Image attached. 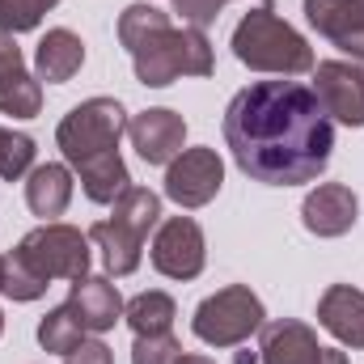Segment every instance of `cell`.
Wrapping results in <instances>:
<instances>
[{"mask_svg":"<svg viewBox=\"0 0 364 364\" xmlns=\"http://www.w3.org/2000/svg\"><path fill=\"white\" fill-rule=\"evenodd\" d=\"M225 144L237 170L267 186H301L331 166L335 123L301 81H255L225 110Z\"/></svg>","mask_w":364,"mask_h":364,"instance_id":"1","label":"cell"},{"mask_svg":"<svg viewBox=\"0 0 364 364\" xmlns=\"http://www.w3.org/2000/svg\"><path fill=\"white\" fill-rule=\"evenodd\" d=\"M119 43L127 47V55L136 64V81L149 90H166L178 77H212V68H216L208 34L195 26L174 30L170 17L161 9H153L149 0L127 4L119 13Z\"/></svg>","mask_w":364,"mask_h":364,"instance_id":"2","label":"cell"},{"mask_svg":"<svg viewBox=\"0 0 364 364\" xmlns=\"http://www.w3.org/2000/svg\"><path fill=\"white\" fill-rule=\"evenodd\" d=\"M233 55L255 68V73H275V77H301L314 73V47L275 13L272 0L250 9L237 30H233Z\"/></svg>","mask_w":364,"mask_h":364,"instance_id":"3","label":"cell"},{"mask_svg":"<svg viewBox=\"0 0 364 364\" xmlns=\"http://www.w3.org/2000/svg\"><path fill=\"white\" fill-rule=\"evenodd\" d=\"M263 322H267L263 301L246 284H229V288L212 292L208 301H199V309L191 318V331L208 348H237L255 331H263Z\"/></svg>","mask_w":364,"mask_h":364,"instance_id":"4","label":"cell"},{"mask_svg":"<svg viewBox=\"0 0 364 364\" xmlns=\"http://www.w3.org/2000/svg\"><path fill=\"white\" fill-rule=\"evenodd\" d=\"M123 132H127V110H123L114 97H90V102L73 106V110L60 119L55 144H60V153L68 157V166H81V161H90L97 153L119 149Z\"/></svg>","mask_w":364,"mask_h":364,"instance_id":"5","label":"cell"},{"mask_svg":"<svg viewBox=\"0 0 364 364\" xmlns=\"http://www.w3.org/2000/svg\"><path fill=\"white\" fill-rule=\"evenodd\" d=\"M13 259L26 263L34 275H43L47 284L51 279H81V275H90V233L60 225V220H47L17 242Z\"/></svg>","mask_w":364,"mask_h":364,"instance_id":"6","label":"cell"},{"mask_svg":"<svg viewBox=\"0 0 364 364\" xmlns=\"http://www.w3.org/2000/svg\"><path fill=\"white\" fill-rule=\"evenodd\" d=\"M225 186V161L216 149H182L166 166V195L178 208H203Z\"/></svg>","mask_w":364,"mask_h":364,"instance_id":"7","label":"cell"},{"mask_svg":"<svg viewBox=\"0 0 364 364\" xmlns=\"http://www.w3.org/2000/svg\"><path fill=\"white\" fill-rule=\"evenodd\" d=\"M314 93L331 123L364 127V64H348V60L314 64Z\"/></svg>","mask_w":364,"mask_h":364,"instance_id":"8","label":"cell"},{"mask_svg":"<svg viewBox=\"0 0 364 364\" xmlns=\"http://www.w3.org/2000/svg\"><path fill=\"white\" fill-rule=\"evenodd\" d=\"M153 267L166 279H195L208 263V246H203V229L191 216H170L157 225L153 250H149Z\"/></svg>","mask_w":364,"mask_h":364,"instance_id":"9","label":"cell"},{"mask_svg":"<svg viewBox=\"0 0 364 364\" xmlns=\"http://www.w3.org/2000/svg\"><path fill=\"white\" fill-rule=\"evenodd\" d=\"M127 136H132V149H136L149 166H170L182 153L186 123H182L178 110L153 106V110H140L136 119H127Z\"/></svg>","mask_w":364,"mask_h":364,"instance_id":"10","label":"cell"},{"mask_svg":"<svg viewBox=\"0 0 364 364\" xmlns=\"http://www.w3.org/2000/svg\"><path fill=\"white\" fill-rule=\"evenodd\" d=\"M356 216H360V199L343 182H322L301 203V220L318 237H343V233H352Z\"/></svg>","mask_w":364,"mask_h":364,"instance_id":"11","label":"cell"},{"mask_svg":"<svg viewBox=\"0 0 364 364\" xmlns=\"http://www.w3.org/2000/svg\"><path fill=\"white\" fill-rule=\"evenodd\" d=\"M305 21L339 51L364 60V0H305Z\"/></svg>","mask_w":364,"mask_h":364,"instance_id":"12","label":"cell"},{"mask_svg":"<svg viewBox=\"0 0 364 364\" xmlns=\"http://www.w3.org/2000/svg\"><path fill=\"white\" fill-rule=\"evenodd\" d=\"M38 110H43V85L38 77L26 73L21 47L13 43V34L0 30V114L34 119Z\"/></svg>","mask_w":364,"mask_h":364,"instance_id":"13","label":"cell"},{"mask_svg":"<svg viewBox=\"0 0 364 364\" xmlns=\"http://www.w3.org/2000/svg\"><path fill=\"white\" fill-rule=\"evenodd\" d=\"M68 309L77 314V322L85 331L102 335V331H110L123 318V296H119V288L106 275H81V279H73Z\"/></svg>","mask_w":364,"mask_h":364,"instance_id":"14","label":"cell"},{"mask_svg":"<svg viewBox=\"0 0 364 364\" xmlns=\"http://www.w3.org/2000/svg\"><path fill=\"white\" fill-rule=\"evenodd\" d=\"M318 326L331 331L343 348H364V292L352 284H331L318 296Z\"/></svg>","mask_w":364,"mask_h":364,"instance_id":"15","label":"cell"},{"mask_svg":"<svg viewBox=\"0 0 364 364\" xmlns=\"http://www.w3.org/2000/svg\"><path fill=\"white\" fill-rule=\"evenodd\" d=\"M318 356H322V343L305 322H296V318L263 322V339H259L263 364H318Z\"/></svg>","mask_w":364,"mask_h":364,"instance_id":"16","label":"cell"},{"mask_svg":"<svg viewBox=\"0 0 364 364\" xmlns=\"http://www.w3.org/2000/svg\"><path fill=\"white\" fill-rule=\"evenodd\" d=\"M81 64H85V43L73 34V30H47L43 34V43H38V51H34V73H38V81H47V85H64V81H73L77 73H81Z\"/></svg>","mask_w":364,"mask_h":364,"instance_id":"17","label":"cell"},{"mask_svg":"<svg viewBox=\"0 0 364 364\" xmlns=\"http://www.w3.org/2000/svg\"><path fill=\"white\" fill-rule=\"evenodd\" d=\"M26 203L34 216L43 220H55L68 212L73 203V170L60 166V161H47V166H34L26 174Z\"/></svg>","mask_w":364,"mask_h":364,"instance_id":"18","label":"cell"},{"mask_svg":"<svg viewBox=\"0 0 364 364\" xmlns=\"http://www.w3.org/2000/svg\"><path fill=\"white\" fill-rule=\"evenodd\" d=\"M90 242L102 250V263L110 275H132L140 267L144 255V237H136L132 229H123L119 220H97L90 229Z\"/></svg>","mask_w":364,"mask_h":364,"instance_id":"19","label":"cell"},{"mask_svg":"<svg viewBox=\"0 0 364 364\" xmlns=\"http://www.w3.org/2000/svg\"><path fill=\"white\" fill-rule=\"evenodd\" d=\"M77 174H81V191L90 195L93 203H114V199L132 186V174H127L119 149L97 153V157H90V161H81Z\"/></svg>","mask_w":364,"mask_h":364,"instance_id":"20","label":"cell"},{"mask_svg":"<svg viewBox=\"0 0 364 364\" xmlns=\"http://www.w3.org/2000/svg\"><path fill=\"white\" fill-rule=\"evenodd\" d=\"M123 318H127V326L136 335H166L174 326V318H178V305H174L170 292L149 288V292H140V296H132L123 305Z\"/></svg>","mask_w":364,"mask_h":364,"instance_id":"21","label":"cell"},{"mask_svg":"<svg viewBox=\"0 0 364 364\" xmlns=\"http://www.w3.org/2000/svg\"><path fill=\"white\" fill-rule=\"evenodd\" d=\"M123 229H132L136 237H149L157 225H161V195L149 191V186H127L119 199H114V216Z\"/></svg>","mask_w":364,"mask_h":364,"instance_id":"22","label":"cell"},{"mask_svg":"<svg viewBox=\"0 0 364 364\" xmlns=\"http://www.w3.org/2000/svg\"><path fill=\"white\" fill-rule=\"evenodd\" d=\"M38 343L43 352H55V356H68L73 348L85 343V326L77 322V314L68 305H55L43 322H38Z\"/></svg>","mask_w":364,"mask_h":364,"instance_id":"23","label":"cell"},{"mask_svg":"<svg viewBox=\"0 0 364 364\" xmlns=\"http://www.w3.org/2000/svg\"><path fill=\"white\" fill-rule=\"evenodd\" d=\"M34 153H38V149H34L30 136L0 127V182L26 178V174L34 170Z\"/></svg>","mask_w":364,"mask_h":364,"instance_id":"24","label":"cell"},{"mask_svg":"<svg viewBox=\"0 0 364 364\" xmlns=\"http://www.w3.org/2000/svg\"><path fill=\"white\" fill-rule=\"evenodd\" d=\"M60 0H0V30L4 34H26L34 30Z\"/></svg>","mask_w":364,"mask_h":364,"instance_id":"25","label":"cell"},{"mask_svg":"<svg viewBox=\"0 0 364 364\" xmlns=\"http://www.w3.org/2000/svg\"><path fill=\"white\" fill-rule=\"evenodd\" d=\"M47 288H51V284H47L43 275H34L26 263H17L13 255L4 259V288H0V292H4L9 301H38Z\"/></svg>","mask_w":364,"mask_h":364,"instance_id":"26","label":"cell"},{"mask_svg":"<svg viewBox=\"0 0 364 364\" xmlns=\"http://www.w3.org/2000/svg\"><path fill=\"white\" fill-rule=\"evenodd\" d=\"M178 356H182V343L174 339V331L136 335V343H132V364H174Z\"/></svg>","mask_w":364,"mask_h":364,"instance_id":"27","label":"cell"},{"mask_svg":"<svg viewBox=\"0 0 364 364\" xmlns=\"http://www.w3.org/2000/svg\"><path fill=\"white\" fill-rule=\"evenodd\" d=\"M220 9H225V0H174V13H178L186 26H195V30L212 26L220 17Z\"/></svg>","mask_w":364,"mask_h":364,"instance_id":"28","label":"cell"},{"mask_svg":"<svg viewBox=\"0 0 364 364\" xmlns=\"http://www.w3.org/2000/svg\"><path fill=\"white\" fill-rule=\"evenodd\" d=\"M64 364H114V356H110V348H106V343L85 339L81 348H73V352L64 356Z\"/></svg>","mask_w":364,"mask_h":364,"instance_id":"29","label":"cell"},{"mask_svg":"<svg viewBox=\"0 0 364 364\" xmlns=\"http://www.w3.org/2000/svg\"><path fill=\"white\" fill-rule=\"evenodd\" d=\"M318 364H348V352H339V348H322Z\"/></svg>","mask_w":364,"mask_h":364,"instance_id":"30","label":"cell"},{"mask_svg":"<svg viewBox=\"0 0 364 364\" xmlns=\"http://www.w3.org/2000/svg\"><path fill=\"white\" fill-rule=\"evenodd\" d=\"M174 364H216V360H208V356H178Z\"/></svg>","mask_w":364,"mask_h":364,"instance_id":"31","label":"cell"},{"mask_svg":"<svg viewBox=\"0 0 364 364\" xmlns=\"http://www.w3.org/2000/svg\"><path fill=\"white\" fill-rule=\"evenodd\" d=\"M237 364H255V356L250 352H237Z\"/></svg>","mask_w":364,"mask_h":364,"instance_id":"32","label":"cell"},{"mask_svg":"<svg viewBox=\"0 0 364 364\" xmlns=\"http://www.w3.org/2000/svg\"><path fill=\"white\" fill-rule=\"evenodd\" d=\"M0 288H4V259H0Z\"/></svg>","mask_w":364,"mask_h":364,"instance_id":"33","label":"cell"},{"mask_svg":"<svg viewBox=\"0 0 364 364\" xmlns=\"http://www.w3.org/2000/svg\"><path fill=\"white\" fill-rule=\"evenodd\" d=\"M0 335H4V314H0Z\"/></svg>","mask_w":364,"mask_h":364,"instance_id":"34","label":"cell"},{"mask_svg":"<svg viewBox=\"0 0 364 364\" xmlns=\"http://www.w3.org/2000/svg\"><path fill=\"white\" fill-rule=\"evenodd\" d=\"M225 4H229V0H225Z\"/></svg>","mask_w":364,"mask_h":364,"instance_id":"35","label":"cell"}]
</instances>
